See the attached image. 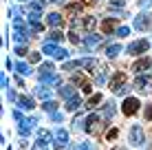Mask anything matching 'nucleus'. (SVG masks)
Returning a JSON list of instances; mask_svg holds the SVG:
<instances>
[{
  "label": "nucleus",
  "instance_id": "20e7f679",
  "mask_svg": "<svg viewBox=\"0 0 152 150\" xmlns=\"http://www.w3.org/2000/svg\"><path fill=\"white\" fill-rule=\"evenodd\" d=\"M139 100L137 97H126L124 100V104H121V110H124V115L126 117H132V115H137L139 113Z\"/></svg>",
  "mask_w": 152,
  "mask_h": 150
},
{
  "label": "nucleus",
  "instance_id": "9d476101",
  "mask_svg": "<svg viewBox=\"0 0 152 150\" xmlns=\"http://www.w3.org/2000/svg\"><path fill=\"white\" fill-rule=\"evenodd\" d=\"M46 22H49L53 29H60L62 24H64V18H62V13L53 11V13H49V15H46Z\"/></svg>",
  "mask_w": 152,
  "mask_h": 150
},
{
  "label": "nucleus",
  "instance_id": "c03bdc74",
  "mask_svg": "<svg viewBox=\"0 0 152 150\" xmlns=\"http://www.w3.org/2000/svg\"><path fill=\"white\" fill-rule=\"evenodd\" d=\"M55 150H66V143H57L55 141Z\"/></svg>",
  "mask_w": 152,
  "mask_h": 150
},
{
  "label": "nucleus",
  "instance_id": "7c9ffc66",
  "mask_svg": "<svg viewBox=\"0 0 152 150\" xmlns=\"http://www.w3.org/2000/svg\"><path fill=\"white\" fill-rule=\"evenodd\" d=\"M77 66H82V62H80V60H75V62H66L62 69H64V71H71V69H77Z\"/></svg>",
  "mask_w": 152,
  "mask_h": 150
},
{
  "label": "nucleus",
  "instance_id": "a878e982",
  "mask_svg": "<svg viewBox=\"0 0 152 150\" xmlns=\"http://www.w3.org/2000/svg\"><path fill=\"white\" fill-rule=\"evenodd\" d=\"M15 71H18L20 75H31V73H33V71H31L27 64H22V62H18V64H15Z\"/></svg>",
  "mask_w": 152,
  "mask_h": 150
},
{
  "label": "nucleus",
  "instance_id": "423d86ee",
  "mask_svg": "<svg viewBox=\"0 0 152 150\" xmlns=\"http://www.w3.org/2000/svg\"><path fill=\"white\" fill-rule=\"evenodd\" d=\"M128 141L132 143V146H143L145 137H143V128H141L139 124H134V126L130 128V135H128Z\"/></svg>",
  "mask_w": 152,
  "mask_h": 150
},
{
  "label": "nucleus",
  "instance_id": "79ce46f5",
  "mask_svg": "<svg viewBox=\"0 0 152 150\" xmlns=\"http://www.w3.org/2000/svg\"><path fill=\"white\" fill-rule=\"evenodd\" d=\"M124 2H126V0H110L113 7H124Z\"/></svg>",
  "mask_w": 152,
  "mask_h": 150
},
{
  "label": "nucleus",
  "instance_id": "6e6552de",
  "mask_svg": "<svg viewBox=\"0 0 152 150\" xmlns=\"http://www.w3.org/2000/svg\"><path fill=\"white\" fill-rule=\"evenodd\" d=\"M134 89L141 91V93H150V91H152V80H150V77L139 75L137 80H134Z\"/></svg>",
  "mask_w": 152,
  "mask_h": 150
},
{
  "label": "nucleus",
  "instance_id": "ddd939ff",
  "mask_svg": "<svg viewBox=\"0 0 152 150\" xmlns=\"http://www.w3.org/2000/svg\"><path fill=\"white\" fill-rule=\"evenodd\" d=\"M18 106L22 108V110H33V108H35L33 100H31V97H22V95L18 97Z\"/></svg>",
  "mask_w": 152,
  "mask_h": 150
},
{
  "label": "nucleus",
  "instance_id": "f3484780",
  "mask_svg": "<svg viewBox=\"0 0 152 150\" xmlns=\"http://www.w3.org/2000/svg\"><path fill=\"white\" fill-rule=\"evenodd\" d=\"M121 53V44H108L106 46V58H117Z\"/></svg>",
  "mask_w": 152,
  "mask_h": 150
},
{
  "label": "nucleus",
  "instance_id": "2f4dec72",
  "mask_svg": "<svg viewBox=\"0 0 152 150\" xmlns=\"http://www.w3.org/2000/svg\"><path fill=\"white\" fill-rule=\"evenodd\" d=\"M117 35H119V38H128V35H130V27H119Z\"/></svg>",
  "mask_w": 152,
  "mask_h": 150
},
{
  "label": "nucleus",
  "instance_id": "49530a36",
  "mask_svg": "<svg viewBox=\"0 0 152 150\" xmlns=\"http://www.w3.org/2000/svg\"><path fill=\"white\" fill-rule=\"evenodd\" d=\"M53 121H62V115H60V113H53Z\"/></svg>",
  "mask_w": 152,
  "mask_h": 150
},
{
  "label": "nucleus",
  "instance_id": "0eeeda50",
  "mask_svg": "<svg viewBox=\"0 0 152 150\" xmlns=\"http://www.w3.org/2000/svg\"><path fill=\"white\" fill-rule=\"evenodd\" d=\"M134 29H139V31H148L152 29V15L150 13H141L134 18Z\"/></svg>",
  "mask_w": 152,
  "mask_h": 150
},
{
  "label": "nucleus",
  "instance_id": "72a5a7b5",
  "mask_svg": "<svg viewBox=\"0 0 152 150\" xmlns=\"http://www.w3.org/2000/svg\"><path fill=\"white\" fill-rule=\"evenodd\" d=\"M117 135H119V130H117V128H113V130H108V141H110V139H117Z\"/></svg>",
  "mask_w": 152,
  "mask_h": 150
},
{
  "label": "nucleus",
  "instance_id": "ea45409f",
  "mask_svg": "<svg viewBox=\"0 0 152 150\" xmlns=\"http://www.w3.org/2000/svg\"><path fill=\"white\" fill-rule=\"evenodd\" d=\"M31 150H46V143H40V141H38V143H35V146L31 148Z\"/></svg>",
  "mask_w": 152,
  "mask_h": 150
},
{
  "label": "nucleus",
  "instance_id": "2eb2a0df",
  "mask_svg": "<svg viewBox=\"0 0 152 150\" xmlns=\"http://www.w3.org/2000/svg\"><path fill=\"white\" fill-rule=\"evenodd\" d=\"M84 42H86V46H91V49H95V46L102 42V35H95V33H88L86 38H84Z\"/></svg>",
  "mask_w": 152,
  "mask_h": 150
},
{
  "label": "nucleus",
  "instance_id": "09e8293b",
  "mask_svg": "<svg viewBox=\"0 0 152 150\" xmlns=\"http://www.w3.org/2000/svg\"><path fill=\"white\" fill-rule=\"evenodd\" d=\"M117 150H124V148H117Z\"/></svg>",
  "mask_w": 152,
  "mask_h": 150
},
{
  "label": "nucleus",
  "instance_id": "412c9836",
  "mask_svg": "<svg viewBox=\"0 0 152 150\" xmlns=\"http://www.w3.org/2000/svg\"><path fill=\"white\" fill-rule=\"evenodd\" d=\"M115 113H117V108H115L113 102L104 106V117H106V119H113V117H115Z\"/></svg>",
  "mask_w": 152,
  "mask_h": 150
},
{
  "label": "nucleus",
  "instance_id": "a18cd8bd",
  "mask_svg": "<svg viewBox=\"0 0 152 150\" xmlns=\"http://www.w3.org/2000/svg\"><path fill=\"white\" fill-rule=\"evenodd\" d=\"M13 117H15V119H18V121H22V119H24V117L20 115V110H15V113H13Z\"/></svg>",
  "mask_w": 152,
  "mask_h": 150
},
{
  "label": "nucleus",
  "instance_id": "37998d69",
  "mask_svg": "<svg viewBox=\"0 0 152 150\" xmlns=\"http://www.w3.org/2000/svg\"><path fill=\"white\" fill-rule=\"evenodd\" d=\"M29 60H31V62H40V53H31Z\"/></svg>",
  "mask_w": 152,
  "mask_h": 150
},
{
  "label": "nucleus",
  "instance_id": "f704fd0d",
  "mask_svg": "<svg viewBox=\"0 0 152 150\" xmlns=\"http://www.w3.org/2000/svg\"><path fill=\"white\" fill-rule=\"evenodd\" d=\"M69 38H71V42H73V44H80V35H77L75 31H73V33H69Z\"/></svg>",
  "mask_w": 152,
  "mask_h": 150
},
{
  "label": "nucleus",
  "instance_id": "b1692460",
  "mask_svg": "<svg viewBox=\"0 0 152 150\" xmlns=\"http://www.w3.org/2000/svg\"><path fill=\"white\" fill-rule=\"evenodd\" d=\"M82 62V66H84V69H91V73H93V69H97V60H91V58H84V60H80Z\"/></svg>",
  "mask_w": 152,
  "mask_h": 150
},
{
  "label": "nucleus",
  "instance_id": "4be33fe9",
  "mask_svg": "<svg viewBox=\"0 0 152 150\" xmlns=\"http://www.w3.org/2000/svg\"><path fill=\"white\" fill-rule=\"evenodd\" d=\"M51 139H53V135H51L49 130H38V141L40 143H49Z\"/></svg>",
  "mask_w": 152,
  "mask_h": 150
},
{
  "label": "nucleus",
  "instance_id": "393cba45",
  "mask_svg": "<svg viewBox=\"0 0 152 150\" xmlns=\"http://www.w3.org/2000/svg\"><path fill=\"white\" fill-rule=\"evenodd\" d=\"M40 13H42V11H31V13H29V22L33 24V27H40V24H42V22H40V18H42Z\"/></svg>",
  "mask_w": 152,
  "mask_h": 150
},
{
  "label": "nucleus",
  "instance_id": "4c0bfd02",
  "mask_svg": "<svg viewBox=\"0 0 152 150\" xmlns=\"http://www.w3.org/2000/svg\"><path fill=\"white\" fill-rule=\"evenodd\" d=\"M75 150H93V146H91V143H80Z\"/></svg>",
  "mask_w": 152,
  "mask_h": 150
},
{
  "label": "nucleus",
  "instance_id": "4468645a",
  "mask_svg": "<svg viewBox=\"0 0 152 150\" xmlns=\"http://www.w3.org/2000/svg\"><path fill=\"white\" fill-rule=\"evenodd\" d=\"M80 108H82V100H80V97H71V100H66V110H73V113H75V110H80Z\"/></svg>",
  "mask_w": 152,
  "mask_h": 150
},
{
  "label": "nucleus",
  "instance_id": "9b49d317",
  "mask_svg": "<svg viewBox=\"0 0 152 150\" xmlns=\"http://www.w3.org/2000/svg\"><path fill=\"white\" fill-rule=\"evenodd\" d=\"M40 82L42 84H51V86H57L60 84V77H57L53 71L51 73H40Z\"/></svg>",
  "mask_w": 152,
  "mask_h": 150
},
{
  "label": "nucleus",
  "instance_id": "dca6fc26",
  "mask_svg": "<svg viewBox=\"0 0 152 150\" xmlns=\"http://www.w3.org/2000/svg\"><path fill=\"white\" fill-rule=\"evenodd\" d=\"M115 27H117L115 18H106V20L102 22V31H104V33H113V31H115Z\"/></svg>",
  "mask_w": 152,
  "mask_h": 150
},
{
  "label": "nucleus",
  "instance_id": "cd10ccee",
  "mask_svg": "<svg viewBox=\"0 0 152 150\" xmlns=\"http://www.w3.org/2000/svg\"><path fill=\"white\" fill-rule=\"evenodd\" d=\"M38 95H40V100H49V97H51V91L46 89V86H38Z\"/></svg>",
  "mask_w": 152,
  "mask_h": 150
},
{
  "label": "nucleus",
  "instance_id": "6ab92c4d",
  "mask_svg": "<svg viewBox=\"0 0 152 150\" xmlns=\"http://www.w3.org/2000/svg\"><path fill=\"white\" fill-rule=\"evenodd\" d=\"M95 22H97V20H95V18H93V15H88V18H84V20H82V27H84V29H86V31H88V33H91V31H93V29H95Z\"/></svg>",
  "mask_w": 152,
  "mask_h": 150
},
{
  "label": "nucleus",
  "instance_id": "c85d7f7f",
  "mask_svg": "<svg viewBox=\"0 0 152 150\" xmlns=\"http://www.w3.org/2000/svg\"><path fill=\"white\" fill-rule=\"evenodd\" d=\"M46 2H49V0H33V2H31V7H33V11H42Z\"/></svg>",
  "mask_w": 152,
  "mask_h": 150
},
{
  "label": "nucleus",
  "instance_id": "7ed1b4c3",
  "mask_svg": "<svg viewBox=\"0 0 152 150\" xmlns=\"http://www.w3.org/2000/svg\"><path fill=\"white\" fill-rule=\"evenodd\" d=\"M42 53L51 55V58H55V60H66L69 58V53H66L64 49H60V46H55L53 42H46L44 46H42Z\"/></svg>",
  "mask_w": 152,
  "mask_h": 150
},
{
  "label": "nucleus",
  "instance_id": "e433bc0d",
  "mask_svg": "<svg viewBox=\"0 0 152 150\" xmlns=\"http://www.w3.org/2000/svg\"><path fill=\"white\" fill-rule=\"evenodd\" d=\"M82 91H84V93H91V91H93V86L88 84V82H82Z\"/></svg>",
  "mask_w": 152,
  "mask_h": 150
},
{
  "label": "nucleus",
  "instance_id": "f8f14e48",
  "mask_svg": "<svg viewBox=\"0 0 152 150\" xmlns=\"http://www.w3.org/2000/svg\"><path fill=\"white\" fill-rule=\"evenodd\" d=\"M97 124H99V115H95V113H91V115L86 117V130L88 132H93V130H97Z\"/></svg>",
  "mask_w": 152,
  "mask_h": 150
},
{
  "label": "nucleus",
  "instance_id": "39448f33",
  "mask_svg": "<svg viewBox=\"0 0 152 150\" xmlns=\"http://www.w3.org/2000/svg\"><path fill=\"white\" fill-rule=\"evenodd\" d=\"M13 38H15V42H27L31 38V31H27L24 22H20V20L13 22Z\"/></svg>",
  "mask_w": 152,
  "mask_h": 150
},
{
  "label": "nucleus",
  "instance_id": "de8ad7c7",
  "mask_svg": "<svg viewBox=\"0 0 152 150\" xmlns=\"http://www.w3.org/2000/svg\"><path fill=\"white\" fill-rule=\"evenodd\" d=\"M51 2H55V4H62V2H64V0H51Z\"/></svg>",
  "mask_w": 152,
  "mask_h": 150
},
{
  "label": "nucleus",
  "instance_id": "c756f323",
  "mask_svg": "<svg viewBox=\"0 0 152 150\" xmlns=\"http://www.w3.org/2000/svg\"><path fill=\"white\" fill-rule=\"evenodd\" d=\"M42 108H44V110H49V113H55L57 104H55V102H51V100H46L44 104H42Z\"/></svg>",
  "mask_w": 152,
  "mask_h": 150
},
{
  "label": "nucleus",
  "instance_id": "8fccbe9b",
  "mask_svg": "<svg viewBox=\"0 0 152 150\" xmlns=\"http://www.w3.org/2000/svg\"><path fill=\"white\" fill-rule=\"evenodd\" d=\"M20 2H24V0H20Z\"/></svg>",
  "mask_w": 152,
  "mask_h": 150
},
{
  "label": "nucleus",
  "instance_id": "a19ab883",
  "mask_svg": "<svg viewBox=\"0 0 152 150\" xmlns=\"http://www.w3.org/2000/svg\"><path fill=\"white\" fill-rule=\"evenodd\" d=\"M150 2H152V0H139V4H141V9H148V7H150Z\"/></svg>",
  "mask_w": 152,
  "mask_h": 150
},
{
  "label": "nucleus",
  "instance_id": "f03ea898",
  "mask_svg": "<svg viewBox=\"0 0 152 150\" xmlns=\"http://www.w3.org/2000/svg\"><path fill=\"white\" fill-rule=\"evenodd\" d=\"M148 49H150V42L148 40H134V42H130L128 44V55H143V53H148Z\"/></svg>",
  "mask_w": 152,
  "mask_h": 150
},
{
  "label": "nucleus",
  "instance_id": "aec40b11",
  "mask_svg": "<svg viewBox=\"0 0 152 150\" xmlns=\"http://www.w3.org/2000/svg\"><path fill=\"white\" fill-rule=\"evenodd\" d=\"M55 141H60V143H69V132H66L64 128H57V132H55Z\"/></svg>",
  "mask_w": 152,
  "mask_h": 150
},
{
  "label": "nucleus",
  "instance_id": "5701e85b",
  "mask_svg": "<svg viewBox=\"0 0 152 150\" xmlns=\"http://www.w3.org/2000/svg\"><path fill=\"white\" fill-rule=\"evenodd\" d=\"M60 95L66 97V100H71V97H75V89H73V86H62V89H60Z\"/></svg>",
  "mask_w": 152,
  "mask_h": 150
},
{
  "label": "nucleus",
  "instance_id": "a211bd4d",
  "mask_svg": "<svg viewBox=\"0 0 152 150\" xmlns=\"http://www.w3.org/2000/svg\"><path fill=\"white\" fill-rule=\"evenodd\" d=\"M64 40V35L60 33V29H53L49 35H46V42H62Z\"/></svg>",
  "mask_w": 152,
  "mask_h": 150
},
{
  "label": "nucleus",
  "instance_id": "473e14b6",
  "mask_svg": "<svg viewBox=\"0 0 152 150\" xmlns=\"http://www.w3.org/2000/svg\"><path fill=\"white\" fill-rule=\"evenodd\" d=\"M51 71H53V64H49V62H46V64H40V73H51Z\"/></svg>",
  "mask_w": 152,
  "mask_h": 150
},
{
  "label": "nucleus",
  "instance_id": "58836bf2",
  "mask_svg": "<svg viewBox=\"0 0 152 150\" xmlns=\"http://www.w3.org/2000/svg\"><path fill=\"white\" fill-rule=\"evenodd\" d=\"M145 119H152V104L145 106Z\"/></svg>",
  "mask_w": 152,
  "mask_h": 150
},
{
  "label": "nucleus",
  "instance_id": "c9c22d12",
  "mask_svg": "<svg viewBox=\"0 0 152 150\" xmlns=\"http://www.w3.org/2000/svg\"><path fill=\"white\" fill-rule=\"evenodd\" d=\"M15 53H18V55H20V58H22V55H27V53H29V51H27V49H24V46H15Z\"/></svg>",
  "mask_w": 152,
  "mask_h": 150
},
{
  "label": "nucleus",
  "instance_id": "bb28decb",
  "mask_svg": "<svg viewBox=\"0 0 152 150\" xmlns=\"http://www.w3.org/2000/svg\"><path fill=\"white\" fill-rule=\"evenodd\" d=\"M104 102V97L99 95V93H95V95L91 97V100H88V108H93V106H97V104H102Z\"/></svg>",
  "mask_w": 152,
  "mask_h": 150
},
{
  "label": "nucleus",
  "instance_id": "f257e3e1",
  "mask_svg": "<svg viewBox=\"0 0 152 150\" xmlns=\"http://www.w3.org/2000/svg\"><path fill=\"white\" fill-rule=\"evenodd\" d=\"M126 82H128V75H126L124 71H117V73L110 77V91H115L117 95H124L126 89H128Z\"/></svg>",
  "mask_w": 152,
  "mask_h": 150
},
{
  "label": "nucleus",
  "instance_id": "1a4fd4ad",
  "mask_svg": "<svg viewBox=\"0 0 152 150\" xmlns=\"http://www.w3.org/2000/svg\"><path fill=\"white\" fill-rule=\"evenodd\" d=\"M150 64H152L150 58H141V60H137V62L132 64V71H134L137 75H141V73H145V71L150 69Z\"/></svg>",
  "mask_w": 152,
  "mask_h": 150
}]
</instances>
